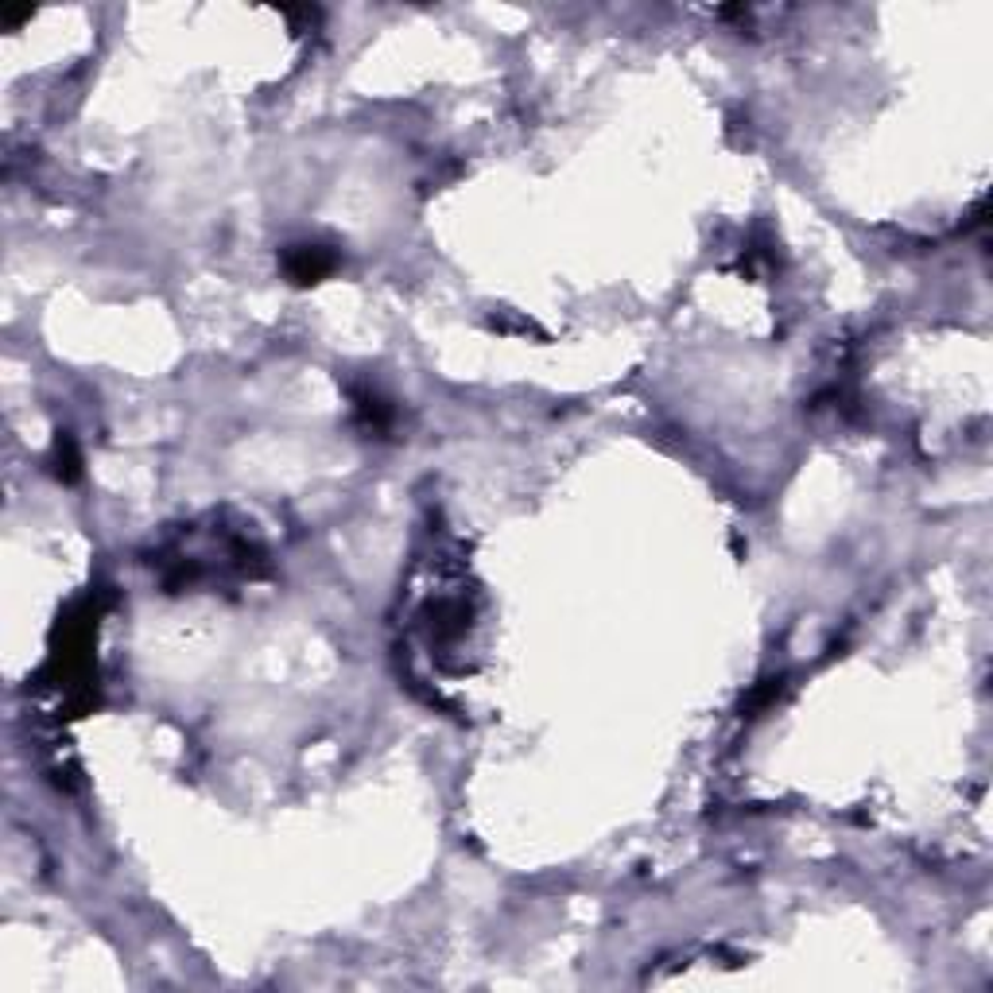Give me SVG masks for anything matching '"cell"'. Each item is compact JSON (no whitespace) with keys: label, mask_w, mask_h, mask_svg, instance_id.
Returning <instances> with one entry per match:
<instances>
[{"label":"cell","mask_w":993,"mask_h":993,"mask_svg":"<svg viewBox=\"0 0 993 993\" xmlns=\"http://www.w3.org/2000/svg\"><path fill=\"white\" fill-rule=\"evenodd\" d=\"M326 268H330V256L319 253V249H299L295 261H291V276L299 279V284H307V279H319Z\"/></svg>","instance_id":"1"}]
</instances>
